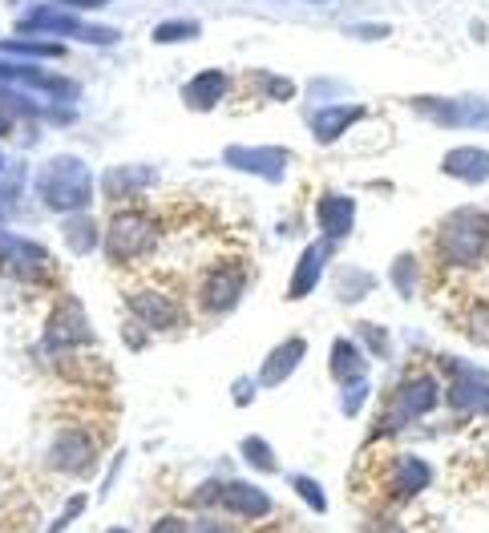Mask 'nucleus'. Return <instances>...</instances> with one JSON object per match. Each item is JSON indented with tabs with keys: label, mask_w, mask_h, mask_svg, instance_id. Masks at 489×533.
<instances>
[{
	"label": "nucleus",
	"mask_w": 489,
	"mask_h": 533,
	"mask_svg": "<svg viewBox=\"0 0 489 533\" xmlns=\"http://www.w3.org/2000/svg\"><path fill=\"white\" fill-rule=\"evenodd\" d=\"M154 247H158V223L138 206H118L106 227V255L118 267H130L142 255H150Z\"/></svg>",
	"instance_id": "7ed1b4c3"
},
{
	"label": "nucleus",
	"mask_w": 489,
	"mask_h": 533,
	"mask_svg": "<svg viewBox=\"0 0 489 533\" xmlns=\"http://www.w3.org/2000/svg\"><path fill=\"white\" fill-rule=\"evenodd\" d=\"M417 275H421V267H417L413 255H401V259L393 263V283H397L401 295H413V291H417Z\"/></svg>",
	"instance_id": "a878e982"
},
{
	"label": "nucleus",
	"mask_w": 489,
	"mask_h": 533,
	"mask_svg": "<svg viewBox=\"0 0 489 533\" xmlns=\"http://www.w3.org/2000/svg\"><path fill=\"white\" fill-rule=\"evenodd\" d=\"M328 360H332V376H336L340 384L368 376V360H364V352H360L352 340H336L332 352H328Z\"/></svg>",
	"instance_id": "aec40b11"
},
{
	"label": "nucleus",
	"mask_w": 489,
	"mask_h": 533,
	"mask_svg": "<svg viewBox=\"0 0 489 533\" xmlns=\"http://www.w3.org/2000/svg\"><path fill=\"white\" fill-rule=\"evenodd\" d=\"M65 239H69V247L77 251V255H85V251H93V223L89 219H73V223H65Z\"/></svg>",
	"instance_id": "bb28decb"
},
{
	"label": "nucleus",
	"mask_w": 489,
	"mask_h": 533,
	"mask_svg": "<svg viewBox=\"0 0 489 533\" xmlns=\"http://www.w3.org/2000/svg\"><path fill=\"white\" fill-rule=\"evenodd\" d=\"M251 380H243V384H235V404H251Z\"/></svg>",
	"instance_id": "f704fd0d"
},
{
	"label": "nucleus",
	"mask_w": 489,
	"mask_h": 533,
	"mask_svg": "<svg viewBox=\"0 0 489 533\" xmlns=\"http://www.w3.org/2000/svg\"><path fill=\"white\" fill-rule=\"evenodd\" d=\"M441 170H445L449 178H457V182H469V186L489 182V150L457 146V150H449V154L441 158Z\"/></svg>",
	"instance_id": "2eb2a0df"
},
{
	"label": "nucleus",
	"mask_w": 489,
	"mask_h": 533,
	"mask_svg": "<svg viewBox=\"0 0 489 533\" xmlns=\"http://www.w3.org/2000/svg\"><path fill=\"white\" fill-rule=\"evenodd\" d=\"M41 198L53 210H81V206H89V174H85V166L73 162V158L49 162V170L41 174Z\"/></svg>",
	"instance_id": "39448f33"
},
{
	"label": "nucleus",
	"mask_w": 489,
	"mask_h": 533,
	"mask_svg": "<svg viewBox=\"0 0 489 533\" xmlns=\"http://www.w3.org/2000/svg\"><path fill=\"white\" fill-rule=\"evenodd\" d=\"M433 481V469L413 457V453H401L393 457V465H388V477H384V493L393 501H413L417 493H425V485Z\"/></svg>",
	"instance_id": "6e6552de"
},
{
	"label": "nucleus",
	"mask_w": 489,
	"mask_h": 533,
	"mask_svg": "<svg viewBox=\"0 0 489 533\" xmlns=\"http://www.w3.org/2000/svg\"><path fill=\"white\" fill-rule=\"evenodd\" d=\"M219 497H223V481H207V485H199V493H194L199 505H219Z\"/></svg>",
	"instance_id": "2f4dec72"
},
{
	"label": "nucleus",
	"mask_w": 489,
	"mask_h": 533,
	"mask_svg": "<svg viewBox=\"0 0 489 533\" xmlns=\"http://www.w3.org/2000/svg\"><path fill=\"white\" fill-rule=\"evenodd\" d=\"M199 33V25H162L158 29V41H170V37H194Z\"/></svg>",
	"instance_id": "473e14b6"
},
{
	"label": "nucleus",
	"mask_w": 489,
	"mask_h": 533,
	"mask_svg": "<svg viewBox=\"0 0 489 533\" xmlns=\"http://www.w3.org/2000/svg\"><path fill=\"white\" fill-rule=\"evenodd\" d=\"M437 400H441V380L433 372H409L397 384V392L388 396L384 412L376 416L368 441H380V437H393V433L409 429L413 420H421V416H429L437 408Z\"/></svg>",
	"instance_id": "f03ea898"
},
{
	"label": "nucleus",
	"mask_w": 489,
	"mask_h": 533,
	"mask_svg": "<svg viewBox=\"0 0 489 533\" xmlns=\"http://www.w3.org/2000/svg\"><path fill=\"white\" fill-rule=\"evenodd\" d=\"M239 457H243L251 469H259V473H279V457H275V449H271L263 437H243Z\"/></svg>",
	"instance_id": "5701e85b"
},
{
	"label": "nucleus",
	"mask_w": 489,
	"mask_h": 533,
	"mask_svg": "<svg viewBox=\"0 0 489 533\" xmlns=\"http://www.w3.org/2000/svg\"><path fill=\"white\" fill-rule=\"evenodd\" d=\"M126 303H130V311L142 319L146 328H154V332H170V328H178V299L170 295V291H162V287H142V291H130L126 295Z\"/></svg>",
	"instance_id": "0eeeda50"
},
{
	"label": "nucleus",
	"mask_w": 489,
	"mask_h": 533,
	"mask_svg": "<svg viewBox=\"0 0 489 533\" xmlns=\"http://www.w3.org/2000/svg\"><path fill=\"white\" fill-rule=\"evenodd\" d=\"M316 219H320V231L340 243L344 235H352V223H356V202L344 198V194H324L320 206H316Z\"/></svg>",
	"instance_id": "dca6fc26"
},
{
	"label": "nucleus",
	"mask_w": 489,
	"mask_h": 533,
	"mask_svg": "<svg viewBox=\"0 0 489 533\" xmlns=\"http://www.w3.org/2000/svg\"><path fill=\"white\" fill-rule=\"evenodd\" d=\"M368 396H372V380H368V376L348 380V384H344V400H340L344 416H356V412L364 408V400H368Z\"/></svg>",
	"instance_id": "393cba45"
},
{
	"label": "nucleus",
	"mask_w": 489,
	"mask_h": 533,
	"mask_svg": "<svg viewBox=\"0 0 489 533\" xmlns=\"http://www.w3.org/2000/svg\"><path fill=\"white\" fill-rule=\"evenodd\" d=\"M247 291V267L243 259H223L215 267H207V275L199 279V311L203 315H227Z\"/></svg>",
	"instance_id": "20e7f679"
},
{
	"label": "nucleus",
	"mask_w": 489,
	"mask_h": 533,
	"mask_svg": "<svg viewBox=\"0 0 489 533\" xmlns=\"http://www.w3.org/2000/svg\"><path fill=\"white\" fill-rule=\"evenodd\" d=\"M190 525L182 521V517H174V513H166V517H158L154 525H150V533H186Z\"/></svg>",
	"instance_id": "7c9ffc66"
},
{
	"label": "nucleus",
	"mask_w": 489,
	"mask_h": 533,
	"mask_svg": "<svg viewBox=\"0 0 489 533\" xmlns=\"http://www.w3.org/2000/svg\"><path fill=\"white\" fill-rule=\"evenodd\" d=\"M227 89H231V81L223 77V73H199L190 85H186V105L190 110H215V105L227 97Z\"/></svg>",
	"instance_id": "6ab92c4d"
},
{
	"label": "nucleus",
	"mask_w": 489,
	"mask_h": 533,
	"mask_svg": "<svg viewBox=\"0 0 489 533\" xmlns=\"http://www.w3.org/2000/svg\"><path fill=\"white\" fill-rule=\"evenodd\" d=\"M45 340H49V348H81V344H89L85 311L73 299L57 303V311L49 315V324H45Z\"/></svg>",
	"instance_id": "9d476101"
},
{
	"label": "nucleus",
	"mask_w": 489,
	"mask_h": 533,
	"mask_svg": "<svg viewBox=\"0 0 489 533\" xmlns=\"http://www.w3.org/2000/svg\"><path fill=\"white\" fill-rule=\"evenodd\" d=\"M150 178H154V174L142 170V166H122V170H110L102 186H106V198H110V202H134V198L150 186Z\"/></svg>",
	"instance_id": "a211bd4d"
},
{
	"label": "nucleus",
	"mask_w": 489,
	"mask_h": 533,
	"mask_svg": "<svg viewBox=\"0 0 489 533\" xmlns=\"http://www.w3.org/2000/svg\"><path fill=\"white\" fill-rule=\"evenodd\" d=\"M449 404L457 412H489V384L485 376H465L449 388Z\"/></svg>",
	"instance_id": "412c9836"
},
{
	"label": "nucleus",
	"mask_w": 489,
	"mask_h": 533,
	"mask_svg": "<svg viewBox=\"0 0 489 533\" xmlns=\"http://www.w3.org/2000/svg\"><path fill=\"white\" fill-rule=\"evenodd\" d=\"M85 505H89V501H85V493L69 497V501H65V509H61V517L49 525V533H65V529L73 525V517H81V513H85Z\"/></svg>",
	"instance_id": "c756f323"
},
{
	"label": "nucleus",
	"mask_w": 489,
	"mask_h": 533,
	"mask_svg": "<svg viewBox=\"0 0 489 533\" xmlns=\"http://www.w3.org/2000/svg\"><path fill=\"white\" fill-rule=\"evenodd\" d=\"M360 336H364V344L372 348V356H380V360L393 356V344H388L384 328H376V324H360Z\"/></svg>",
	"instance_id": "c85d7f7f"
},
{
	"label": "nucleus",
	"mask_w": 489,
	"mask_h": 533,
	"mask_svg": "<svg viewBox=\"0 0 489 533\" xmlns=\"http://www.w3.org/2000/svg\"><path fill=\"white\" fill-rule=\"evenodd\" d=\"M368 110L364 105H328V110H316L312 114V134L320 138V142H336V138H344V130L352 126V122H360Z\"/></svg>",
	"instance_id": "f3484780"
},
{
	"label": "nucleus",
	"mask_w": 489,
	"mask_h": 533,
	"mask_svg": "<svg viewBox=\"0 0 489 533\" xmlns=\"http://www.w3.org/2000/svg\"><path fill=\"white\" fill-rule=\"evenodd\" d=\"M304 356H308V340H300V336L283 340L275 352H267V360H263V368H259V384H263V388L283 384L291 372L304 364Z\"/></svg>",
	"instance_id": "ddd939ff"
},
{
	"label": "nucleus",
	"mask_w": 489,
	"mask_h": 533,
	"mask_svg": "<svg viewBox=\"0 0 489 533\" xmlns=\"http://www.w3.org/2000/svg\"><path fill=\"white\" fill-rule=\"evenodd\" d=\"M332 239H324V243H312L304 255H300V263H296V271H291V283H287V299H300V295H308L316 283H320V275H324V263H328V255H332Z\"/></svg>",
	"instance_id": "4468645a"
},
{
	"label": "nucleus",
	"mask_w": 489,
	"mask_h": 533,
	"mask_svg": "<svg viewBox=\"0 0 489 533\" xmlns=\"http://www.w3.org/2000/svg\"><path fill=\"white\" fill-rule=\"evenodd\" d=\"M219 505H227V509H231L235 517H243V521H259V517L271 513V493H263V489L251 485V481H223Z\"/></svg>",
	"instance_id": "f8f14e48"
},
{
	"label": "nucleus",
	"mask_w": 489,
	"mask_h": 533,
	"mask_svg": "<svg viewBox=\"0 0 489 533\" xmlns=\"http://www.w3.org/2000/svg\"><path fill=\"white\" fill-rule=\"evenodd\" d=\"M291 485H296V493L316 509V513H328V497H324V489H320V481H312V477H291Z\"/></svg>",
	"instance_id": "cd10ccee"
},
{
	"label": "nucleus",
	"mask_w": 489,
	"mask_h": 533,
	"mask_svg": "<svg viewBox=\"0 0 489 533\" xmlns=\"http://www.w3.org/2000/svg\"><path fill=\"white\" fill-rule=\"evenodd\" d=\"M461 328L469 332V340H477V344L489 348V295H481V299H473V303L465 307Z\"/></svg>",
	"instance_id": "b1692460"
},
{
	"label": "nucleus",
	"mask_w": 489,
	"mask_h": 533,
	"mask_svg": "<svg viewBox=\"0 0 489 533\" xmlns=\"http://www.w3.org/2000/svg\"><path fill=\"white\" fill-rule=\"evenodd\" d=\"M45 465L69 477H89L97 469V449L81 429H61L45 453Z\"/></svg>",
	"instance_id": "423d86ee"
},
{
	"label": "nucleus",
	"mask_w": 489,
	"mask_h": 533,
	"mask_svg": "<svg viewBox=\"0 0 489 533\" xmlns=\"http://www.w3.org/2000/svg\"><path fill=\"white\" fill-rule=\"evenodd\" d=\"M186 533H231L227 525H219V521H211V517H199V521H194Z\"/></svg>",
	"instance_id": "72a5a7b5"
},
{
	"label": "nucleus",
	"mask_w": 489,
	"mask_h": 533,
	"mask_svg": "<svg viewBox=\"0 0 489 533\" xmlns=\"http://www.w3.org/2000/svg\"><path fill=\"white\" fill-rule=\"evenodd\" d=\"M223 158H227V166L259 174L267 182H279L287 170V150H271V146H231Z\"/></svg>",
	"instance_id": "9b49d317"
},
{
	"label": "nucleus",
	"mask_w": 489,
	"mask_h": 533,
	"mask_svg": "<svg viewBox=\"0 0 489 533\" xmlns=\"http://www.w3.org/2000/svg\"><path fill=\"white\" fill-rule=\"evenodd\" d=\"M110 533H130V529H110Z\"/></svg>",
	"instance_id": "c9c22d12"
},
{
	"label": "nucleus",
	"mask_w": 489,
	"mask_h": 533,
	"mask_svg": "<svg viewBox=\"0 0 489 533\" xmlns=\"http://www.w3.org/2000/svg\"><path fill=\"white\" fill-rule=\"evenodd\" d=\"M372 287H376V279H372L368 271H352V267L336 271V295H340V303H356V299H364Z\"/></svg>",
	"instance_id": "4be33fe9"
},
{
	"label": "nucleus",
	"mask_w": 489,
	"mask_h": 533,
	"mask_svg": "<svg viewBox=\"0 0 489 533\" xmlns=\"http://www.w3.org/2000/svg\"><path fill=\"white\" fill-rule=\"evenodd\" d=\"M433 259L445 271H473L489 259V215L485 210H453L433 235Z\"/></svg>",
	"instance_id": "f257e3e1"
},
{
	"label": "nucleus",
	"mask_w": 489,
	"mask_h": 533,
	"mask_svg": "<svg viewBox=\"0 0 489 533\" xmlns=\"http://www.w3.org/2000/svg\"><path fill=\"white\" fill-rule=\"evenodd\" d=\"M425 114H433L441 126H469V130H489V101L477 97H457V101H417Z\"/></svg>",
	"instance_id": "1a4fd4ad"
}]
</instances>
